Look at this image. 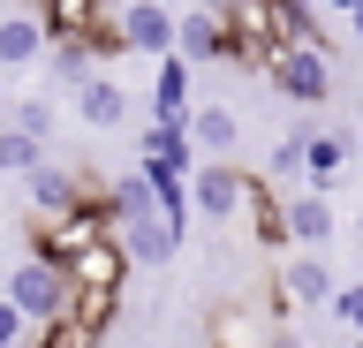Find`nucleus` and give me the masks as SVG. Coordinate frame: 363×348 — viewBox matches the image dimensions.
Segmentation results:
<instances>
[{
	"label": "nucleus",
	"mask_w": 363,
	"mask_h": 348,
	"mask_svg": "<svg viewBox=\"0 0 363 348\" xmlns=\"http://www.w3.org/2000/svg\"><path fill=\"white\" fill-rule=\"evenodd\" d=\"M99 205H106V235H113V250L129 257V265H174V257H182V228L152 205V189L136 182V174H129V182H113Z\"/></svg>",
	"instance_id": "obj_1"
},
{
	"label": "nucleus",
	"mask_w": 363,
	"mask_h": 348,
	"mask_svg": "<svg viewBox=\"0 0 363 348\" xmlns=\"http://www.w3.org/2000/svg\"><path fill=\"white\" fill-rule=\"evenodd\" d=\"M0 296L16 303L30 325H53V318L68 310V273L53 265V257L30 250V257H16V265H8V288H0Z\"/></svg>",
	"instance_id": "obj_2"
},
{
	"label": "nucleus",
	"mask_w": 363,
	"mask_h": 348,
	"mask_svg": "<svg viewBox=\"0 0 363 348\" xmlns=\"http://www.w3.org/2000/svg\"><path fill=\"white\" fill-rule=\"evenodd\" d=\"M265 76H272V91L295 99V106H325L333 99V53L325 46H280L265 61Z\"/></svg>",
	"instance_id": "obj_3"
},
{
	"label": "nucleus",
	"mask_w": 363,
	"mask_h": 348,
	"mask_svg": "<svg viewBox=\"0 0 363 348\" xmlns=\"http://www.w3.org/2000/svg\"><path fill=\"white\" fill-rule=\"evenodd\" d=\"M121 53H174V8L167 0H106Z\"/></svg>",
	"instance_id": "obj_4"
},
{
	"label": "nucleus",
	"mask_w": 363,
	"mask_h": 348,
	"mask_svg": "<svg viewBox=\"0 0 363 348\" xmlns=\"http://www.w3.org/2000/svg\"><path fill=\"white\" fill-rule=\"evenodd\" d=\"M23 197H30V228H53V220H68L76 205H91V182L76 174V167L38 159L30 174H23Z\"/></svg>",
	"instance_id": "obj_5"
},
{
	"label": "nucleus",
	"mask_w": 363,
	"mask_h": 348,
	"mask_svg": "<svg viewBox=\"0 0 363 348\" xmlns=\"http://www.w3.org/2000/svg\"><path fill=\"white\" fill-rule=\"evenodd\" d=\"M257 182H265V174H242L235 159H212V167H197L189 205H197V220H235V212L257 197Z\"/></svg>",
	"instance_id": "obj_6"
},
{
	"label": "nucleus",
	"mask_w": 363,
	"mask_h": 348,
	"mask_svg": "<svg viewBox=\"0 0 363 348\" xmlns=\"http://www.w3.org/2000/svg\"><path fill=\"white\" fill-rule=\"evenodd\" d=\"M91 242H106V205L91 197V205H76L68 220H53V228H30V250L53 257V265H68L76 250H91Z\"/></svg>",
	"instance_id": "obj_7"
},
{
	"label": "nucleus",
	"mask_w": 363,
	"mask_h": 348,
	"mask_svg": "<svg viewBox=\"0 0 363 348\" xmlns=\"http://www.w3.org/2000/svg\"><path fill=\"white\" fill-rule=\"evenodd\" d=\"M318 303H333V273H325V257H318V250L280 257V296H272V310L288 318V310H318Z\"/></svg>",
	"instance_id": "obj_8"
},
{
	"label": "nucleus",
	"mask_w": 363,
	"mask_h": 348,
	"mask_svg": "<svg viewBox=\"0 0 363 348\" xmlns=\"http://www.w3.org/2000/svg\"><path fill=\"white\" fill-rule=\"evenodd\" d=\"M280 220H288V250H318V242L333 235V197L303 182V189L280 197Z\"/></svg>",
	"instance_id": "obj_9"
},
{
	"label": "nucleus",
	"mask_w": 363,
	"mask_h": 348,
	"mask_svg": "<svg viewBox=\"0 0 363 348\" xmlns=\"http://www.w3.org/2000/svg\"><path fill=\"white\" fill-rule=\"evenodd\" d=\"M182 129H189V144H197L204 159H235V144H242V114L220 106V99H212V106H189Z\"/></svg>",
	"instance_id": "obj_10"
},
{
	"label": "nucleus",
	"mask_w": 363,
	"mask_h": 348,
	"mask_svg": "<svg viewBox=\"0 0 363 348\" xmlns=\"http://www.w3.org/2000/svg\"><path fill=\"white\" fill-rule=\"evenodd\" d=\"M121 303H129V296H113V288H68V310H61V325H68V333H76L84 348H99Z\"/></svg>",
	"instance_id": "obj_11"
},
{
	"label": "nucleus",
	"mask_w": 363,
	"mask_h": 348,
	"mask_svg": "<svg viewBox=\"0 0 363 348\" xmlns=\"http://www.w3.org/2000/svg\"><path fill=\"white\" fill-rule=\"evenodd\" d=\"M61 273H68V288H113V296H129V257L113 250V235L91 242V250H76Z\"/></svg>",
	"instance_id": "obj_12"
},
{
	"label": "nucleus",
	"mask_w": 363,
	"mask_h": 348,
	"mask_svg": "<svg viewBox=\"0 0 363 348\" xmlns=\"http://www.w3.org/2000/svg\"><path fill=\"white\" fill-rule=\"evenodd\" d=\"M174 53L182 61H227V30L212 8H189V16H174Z\"/></svg>",
	"instance_id": "obj_13"
},
{
	"label": "nucleus",
	"mask_w": 363,
	"mask_h": 348,
	"mask_svg": "<svg viewBox=\"0 0 363 348\" xmlns=\"http://www.w3.org/2000/svg\"><path fill=\"white\" fill-rule=\"evenodd\" d=\"M76 114H84L91 129H121V121H129V91H121L113 76H91V84H76Z\"/></svg>",
	"instance_id": "obj_14"
},
{
	"label": "nucleus",
	"mask_w": 363,
	"mask_h": 348,
	"mask_svg": "<svg viewBox=\"0 0 363 348\" xmlns=\"http://www.w3.org/2000/svg\"><path fill=\"white\" fill-rule=\"evenodd\" d=\"M45 61V23L38 16H0V69H30Z\"/></svg>",
	"instance_id": "obj_15"
},
{
	"label": "nucleus",
	"mask_w": 363,
	"mask_h": 348,
	"mask_svg": "<svg viewBox=\"0 0 363 348\" xmlns=\"http://www.w3.org/2000/svg\"><path fill=\"white\" fill-rule=\"evenodd\" d=\"M152 106H159V121H182V114H189V61H182V53H159Z\"/></svg>",
	"instance_id": "obj_16"
},
{
	"label": "nucleus",
	"mask_w": 363,
	"mask_h": 348,
	"mask_svg": "<svg viewBox=\"0 0 363 348\" xmlns=\"http://www.w3.org/2000/svg\"><path fill=\"white\" fill-rule=\"evenodd\" d=\"M272 38L280 46H325V23H318L311 0H272Z\"/></svg>",
	"instance_id": "obj_17"
},
{
	"label": "nucleus",
	"mask_w": 363,
	"mask_h": 348,
	"mask_svg": "<svg viewBox=\"0 0 363 348\" xmlns=\"http://www.w3.org/2000/svg\"><path fill=\"white\" fill-rule=\"evenodd\" d=\"M23 8L45 23V38H76V30H91V16H99L106 0H23Z\"/></svg>",
	"instance_id": "obj_18"
},
{
	"label": "nucleus",
	"mask_w": 363,
	"mask_h": 348,
	"mask_svg": "<svg viewBox=\"0 0 363 348\" xmlns=\"http://www.w3.org/2000/svg\"><path fill=\"white\" fill-rule=\"evenodd\" d=\"M45 69L76 91V84H91V76H99V53L84 46V30H76V38H45Z\"/></svg>",
	"instance_id": "obj_19"
},
{
	"label": "nucleus",
	"mask_w": 363,
	"mask_h": 348,
	"mask_svg": "<svg viewBox=\"0 0 363 348\" xmlns=\"http://www.w3.org/2000/svg\"><path fill=\"white\" fill-rule=\"evenodd\" d=\"M340 167H348V144H340V137H318V129H303V182H311V189H333Z\"/></svg>",
	"instance_id": "obj_20"
},
{
	"label": "nucleus",
	"mask_w": 363,
	"mask_h": 348,
	"mask_svg": "<svg viewBox=\"0 0 363 348\" xmlns=\"http://www.w3.org/2000/svg\"><path fill=\"white\" fill-rule=\"evenodd\" d=\"M136 144H144V159H159V167H182V174H189V152H197L182 121H152V129H144Z\"/></svg>",
	"instance_id": "obj_21"
},
{
	"label": "nucleus",
	"mask_w": 363,
	"mask_h": 348,
	"mask_svg": "<svg viewBox=\"0 0 363 348\" xmlns=\"http://www.w3.org/2000/svg\"><path fill=\"white\" fill-rule=\"evenodd\" d=\"M45 152H38V137H23V129H0V182L8 174H30Z\"/></svg>",
	"instance_id": "obj_22"
},
{
	"label": "nucleus",
	"mask_w": 363,
	"mask_h": 348,
	"mask_svg": "<svg viewBox=\"0 0 363 348\" xmlns=\"http://www.w3.org/2000/svg\"><path fill=\"white\" fill-rule=\"evenodd\" d=\"M265 182H295V189H303V129L272 144V159H265Z\"/></svg>",
	"instance_id": "obj_23"
},
{
	"label": "nucleus",
	"mask_w": 363,
	"mask_h": 348,
	"mask_svg": "<svg viewBox=\"0 0 363 348\" xmlns=\"http://www.w3.org/2000/svg\"><path fill=\"white\" fill-rule=\"evenodd\" d=\"M8 129H23V137H53V106H45V99H16V114H8Z\"/></svg>",
	"instance_id": "obj_24"
},
{
	"label": "nucleus",
	"mask_w": 363,
	"mask_h": 348,
	"mask_svg": "<svg viewBox=\"0 0 363 348\" xmlns=\"http://www.w3.org/2000/svg\"><path fill=\"white\" fill-rule=\"evenodd\" d=\"M333 318H340V325H348V333L363 341V280H348V288H333Z\"/></svg>",
	"instance_id": "obj_25"
},
{
	"label": "nucleus",
	"mask_w": 363,
	"mask_h": 348,
	"mask_svg": "<svg viewBox=\"0 0 363 348\" xmlns=\"http://www.w3.org/2000/svg\"><path fill=\"white\" fill-rule=\"evenodd\" d=\"M30 333H38V325H30V318L16 310V303L0 296V348H30Z\"/></svg>",
	"instance_id": "obj_26"
},
{
	"label": "nucleus",
	"mask_w": 363,
	"mask_h": 348,
	"mask_svg": "<svg viewBox=\"0 0 363 348\" xmlns=\"http://www.w3.org/2000/svg\"><path fill=\"white\" fill-rule=\"evenodd\" d=\"M272 348H303V341H295V325H280V333H272Z\"/></svg>",
	"instance_id": "obj_27"
},
{
	"label": "nucleus",
	"mask_w": 363,
	"mask_h": 348,
	"mask_svg": "<svg viewBox=\"0 0 363 348\" xmlns=\"http://www.w3.org/2000/svg\"><path fill=\"white\" fill-rule=\"evenodd\" d=\"M348 23H356V38H363V0H356V8H348Z\"/></svg>",
	"instance_id": "obj_28"
},
{
	"label": "nucleus",
	"mask_w": 363,
	"mask_h": 348,
	"mask_svg": "<svg viewBox=\"0 0 363 348\" xmlns=\"http://www.w3.org/2000/svg\"><path fill=\"white\" fill-rule=\"evenodd\" d=\"M325 8H340V16H348V8H356V0H325Z\"/></svg>",
	"instance_id": "obj_29"
},
{
	"label": "nucleus",
	"mask_w": 363,
	"mask_h": 348,
	"mask_svg": "<svg viewBox=\"0 0 363 348\" xmlns=\"http://www.w3.org/2000/svg\"><path fill=\"white\" fill-rule=\"evenodd\" d=\"M356 159H363V137H356Z\"/></svg>",
	"instance_id": "obj_30"
},
{
	"label": "nucleus",
	"mask_w": 363,
	"mask_h": 348,
	"mask_svg": "<svg viewBox=\"0 0 363 348\" xmlns=\"http://www.w3.org/2000/svg\"><path fill=\"white\" fill-rule=\"evenodd\" d=\"M0 99H8V84H0Z\"/></svg>",
	"instance_id": "obj_31"
},
{
	"label": "nucleus",
	"mask_w": 363,
	"mask_h": 348,
	"mask_svg": "<svg viewBox=\"0 0 363 348\" xmlns=\"http://www.w3.org/2000/svg\"><path fill=\"white\" fill-rule=\"evenodd\" d=\"M348 348H363V341H348Z\"/></svg>",
	"instance_id": "obj_32"
}]
</instances>
